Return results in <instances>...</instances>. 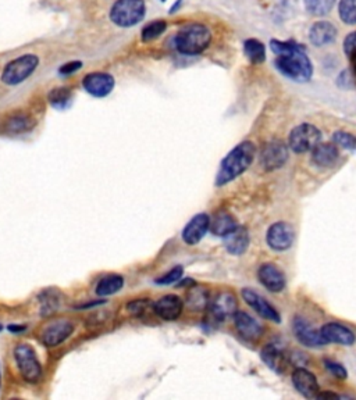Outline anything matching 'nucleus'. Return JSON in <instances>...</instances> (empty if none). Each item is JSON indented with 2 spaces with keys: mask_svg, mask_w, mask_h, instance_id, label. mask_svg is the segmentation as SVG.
<instances>
[{
  "mask_svg": "<svg viewBox=\"0 0 356 400\" xmlns=\"http://www.w3.org/2000/svg\"><path fill=\"white\" fill-rule=\"evenodd\" d=\"M322 131L313 124H299L293 128L288 137V147L298 154L312 152L322 142Z\"/></svg>",
  "mask_w": 356,
  "mask_h": 400,
  "instance_id": "obj_5",
  "label": "nucleus"
},
{
  "mask_svg": "<svg viewBox=\"0 0 356 400\" xmlns=\"http://www.w3.org/2000/svg\"><path fill=\"white\" fill-rule=\"evenodd\" d=\"M335 38H337V28L328 21H318L309 29V41L316 48H322L333 43Z\"/></svg>",
  "mask_w": 356,
  "mask_h": 400,
  "instance_id": "obj_24",
  "label": "nucleus"
},
{
  "mask_svg": "<svg viewBox=\"0 0 356 400\" xmlns=\"http://www.w3.org/2000/svg\"><path fill=\"white\" fill-rule=\"evenodd\" d=\"M10 331H14V332H20V331H24V327H9Z\"/></svg>",
  "mask_w": 356,
  "mask_h": 400,
  "instance_id": "obj_43",
  "label": "nucleus"
},
{
  "mask_svg": "<svg viewBox=\"0 0 356 400\" xmlns=\"http://www.w3.org/2000/svg\"><path fill=\"white\" fill-rule=\"evenodd\" d=\"M39 64V58L35 55H23L11 60L3 70L1 81L6 85H19L30 78Z\"/></svg>",
  "mask_w": 356,
  "mask_h": 400,
  "instance_id": "obj_6",
  "label": "nucleus"
},
{
  "mask_svg": "<svg viewBox=\"0 0 356 400\" xmlns=\"http://www.w3.org/2000/svg\"><path fill=\"white\" fill-rule=\"evenodd\" d=\"M290 157V147L288 144L280 141L273 140L270 142L265 143L261 152V164L265 172H276L281 169Z\"/></svg>",
  "mask_w": 356,
  "mask_h": 400,
  "instance_id": "obj_8",
  "label": "nucleus"
},
{
  "mask_svg": "<svg viewBox=\"0 0 356 400\" xmlns=\"http://www.w3.org/2000/svg\"><path fill=\"white\" fill-rule=\"evenodd\" d=\"M210 228V217L205 213L197 214L182 231V239L187 245L192 246L199 243Z\"/></svg>",
  "mask_w": 356,
  "mask_h": 400,
  "instance_id": "obj_18",
  "label": "nucleus"
},
{
  "mask_svg": "<svg viewBox=\"0 0 356 400\" xmlns=\"http://www.w3.org/2000/svg\"><path fill=\"white\" fill-rule=\"evenodd\" d=\"M303 3L308 13L320 17L326 16L333 10L335 0H303Z\"/></svg>",
  "mask_w": 356,
  "mask_h": 400,
  "instance_id": "obj_31",
  "label": "nucleus"
},
{
  "mask_svg": "<svg viewBox=\"0 0 356 400\" xmlns=\"http://www.w3.org/2000/svg\"><path fill=\"white\" fill-rule=\"evenodd\" d=\"M295 239V231L286 221L271 224L266 232L267 246L274 252L288 251Z\"/></svg>",
  "mask_w": 356,
  "mask_h": 400,
  "instance_id": "obj_9",
  "label": "nucleus"
},
{
  "mask_svg": "<svg viewBox=\"0 0 356 400\" xmlns=\"http://www.w3.org/2000/svg\"><path fill=\"white\" fill-rule=\"evenodd\" d=\"M14 357L19 366V370L21 372L23 378L28 382H38L42 377V367L41 363L38 362L35 350L31 347L30 344H19L14 349Z\"/></svg>",
  "mask_w": 356,
  "mask_h": 400,
  "instance_id": "obj_7",
  "label": "nucleus"
},
{
  "mask_svg": "<svg viewBox=\"0 0 356 400\" xmlns=\"http://www.w3.org/2000/svg\"><path fill=\"white\" fill-rule=\"evenodd\" d=\"M147 13L144 0H117L110 10V20L121 28L137 26Z\"/></svg>",
  "mask_w": 356,
  "mask_h": 400,
  "instance_id": "obj_4",
  "label": "nucleus"
},
{
  "mask_svg": "<svg viewBox=\"0 0 356 400\" xmlns=\"http://www.w3.org/2000/svg\"><path fill=\"white\" fill-rule=\"evenodd\" d=\"M147 307H148V302H145V300H135L128 305V309L131 310L132 315H142Z\"/></svg>",
  "mask_w": 356,
  "mask_h": 400,
  "instance_id": "obj_40",
  "label": "nucleus"
},
{
  "mask_svg": "<svg viewBox=\"0 0 356 400\" xmlns=\"http://www.w3.org/2000/svg\"><path fill=\"white\" fill-rule=\"evenodd\" d=\"M238 227L236 219L229 214V213H219L213 221H210V231L216 235V236H221L224 238L226 235H229L233 229Z\"/></svg>",
  "mask_w": 356,
  "mask_h": 400,
  "instance_id": "obj_25",
  "label": "nucleus"
},
{
  "mask_svg": "<svg viewBox=\"0 0 356 400\" xmlns=\"http://www.w3.org/2000/svg\"><path fill=\"white\" fill-rule=\"evenodd\" d=\"M49 103L59 110H64L71 105L73 100V93L68 88H55L51 93H49Z\"/></svg>",
  "mask_w": 356,
  "mask_h": 400,
  "instance_id": "obj_30",
  "label": "nucleus"
},
{
  "mask_svg": "<svg viewBox=\"0 0 356 400\" xmlns=\"http://www.w3.org/2000/svg\"><path fill=\"white\" fill-rule=\"evenodd\" d=\"M241 295H242V299L245 300V303L251 309H253L262 318L271 321L274 324L281 322V315L277 312V309L273 305H270L262 295H259L258 292H255L251 288H244L241 290Z\"/></svg>",
  "mask_w": 356,
  "mask_h": 400,
  "instance_id": "obj_11",
  "label": "nucleus"
},
{
  "mask_svg": "<svg viewBox=\"0 0 356 400\" xmlns=\"http://www.w3.org/2000/svg\"><path fill=\"white\" fill-rule=\"evenodd\" d=\"M160 1H166V0H160Z\"/></svg>",
  "mask_w": 356,
  "mask_h": 400,
  "instance_id": "obj_46",
  "label": "nucleus"
},
{
  "mask_svg": "<svg viewBox=\"0 0 356 400\" xmlns=\"http://www.w3.org/2000/svg\"><path fill=\"white\" fill-rule=\"evenodd\" d=\"M41 302V310L42 315H51L56 313L60 306V293L55 289H49L41 293L39 296Z\"/></svg>",
  "mask_w": 356,
  "mask_h": 400,
  "instance_id": "obj_29",
  "label": "nucleus"
},
{
  "mask_svg": "<svg viewBox=\"0 0 356 400\" xmlns=\"http://www.w3.org/2000/svg\"><path fill=\"white\" fill-rule=\"evenodd\" d=\"M83 86L89 95L95 98H105L113 90L115 78L106 73H90L84 78Z\"/></svg>",
  "mask_w": 356,
  "mask_h": 400,
  "instance_id": "obj_17",
  "label": "nucleus"
},
{
  "mask_svg": "<svg viewBox=\"0 0 356 400\" xmlns=\"http://www.w3.org/2000/svg\"><path fill=\"white\" fill-rule=\"evenodd\" d=\"M122 286H124V278L121 275H116V274L108 275L102 278L96 285V293L99 296H110L121 290Z\"/></svg>",
  "mask_w": 356,
  "mask_h": 400,
  "instance_id": "obj_28",
  "label": "nucleus"
},
{
  "mask_svg": "<svg viewBox=\"0 0 356 400\" xmlns=\"http://www.w3.org/2000/svg\"><path fill=\"white\" fill-rule=\"evenodd\" d=\"M81 67H83L81 61H70L60 67L59 73L61 75H70V74L78 71Z\"/></svg>",
  "mask_w": 356,
  "mask_h": 400,
  "instance_id": "obj_39",
  "label": "nucleus"
},
{
  "mask_svg": "<svg viewBox=\"0 0 356 400\" xmlns=\"http://www.w3.org/2000/svg\"><path fill=\"white\" fill-rule=\"evenodd\" d=\"M341 396H338L337 394L333 392H319V395L316 396V399H340Z\"/></svg>",
  "mask_w": 356,
  "mask_h": 400,
  "instance_id": "obj_41",
  "label": "nucleus"
},
{
  "mask_svg": "<svg viewBox=\"0 0 356 400\" xmlns=\"http://www.w3.org/2000/svg\"><path fill=\"white\" fill-rule=\"evenodd\" d=\"M258 278L259 283L271 293H280L287 286L286 274L274 263L262 264L258 270Z\"/></svg>",
  "mask_w": 356,
  "mask_h": 400,
  "instance_id": "obj_13",
  "label": "nucleus"
},
{
  "mask_svg": "<svg viewBox=\"0 0 356 400\" xmlns=\"http://www.w3.org/2000/svg\"><path fill=\"white\" fill-rule=\"evenodd\" d=\"M344 53L350 60L356 58V31L351 32L345 39H344Z\"/></svg>",
  "mask_w": 356,
  "mask_h": 400,
  "instance_id": "obj_38",
  "label": "nucleus"
},
{
  "mask_svg": "<svg viewBox=\"0 0 356 400\" xmlns=\"http://www.w3.org/2000/svg\"><path fill=\"white\" fill-rule=\"evenodd\" d=\"M244 55L252 64H262L266 60V46L255 38L244 42Z\"/></svg>",
  "mask_w": 356,
  "mask_h": 400,
  "instance_id": "obj_26",
  "label": "nucleus"
},
{
  "mask_svg": "<svg viewBox=\"0 0 356 400\" xmlns=\"http://www.w3.org/2000/svg\"><path fill=\"white\" fill-rule=\"evenodd\" d=\"M1 330H3V327H1V325H0V331H1Z\"/></svg>",
  "mask_w": 356,
  "mask_h": 400,
  "instance_id": "obj_45",
  "label": "nucleus"
},
{
  "mask_svg": "<svg viewBox=\"0 0 356 400\" xmlns=\"http://www.w3.org/2000/svg\"><path fill=\"white\" fill-rule=\"evenodd\" d=\"M28 128H30V120L27 117H23V115H17V117L10 118L7 121V125H6V130L9 132H13V134L27 131Z\"/></svg>",
  "mask_w": 356,
  "mask_h": 400,
  "instance_id": "obj_35",
  "label": "nucleus"
},
{
  "mask_svg": "<svg viewBox=\"0 0 356 400\" xmlns=\"http://www.w3.org/2000/svg\"><path fill=\"white\" fill-rule=\"evenodd\" d=\"M291 379L298 394H300L303 398L308 399H316V396L320 392V388H319L318 378L313 372L303 367H297L291 375Z\"/></svg>",
  "mask_w": 356,
  "mask_h": 400,
  "instance_id": "obj_14",
  "label": "nucleus"
},
{
  "mask_svg": "<svg viewBox=\"0 0 356 400\" xmlns=\"http://www.w3.org/2000/svg\"><path fill=\"white\" fill-rule=\"evenodd\" d=\"M338 14L342 23L356 26V0H340Z\"/></svg>",
  "mask_w": 356,
  "mask_h": 400,
  "instance_id": "obj_32",
  "label": "nucleus"
},
{
  "mask_svg": "<svg viewBox=\"0 0 356 400\" xmlns=\"http://www.w3.org/2000/svg\"><path fill=\"white\" fill-rule=\"evenodd\" d=\"M187 306L192 312H204L209 307V293L204 288H192L185 299Z\"/></svg>",
  "mask_w": 356,
  "mask_h": 400,
  "instance_id": "obj_27",
  "label": "nucleus"
},
{
  "mask_svg": "<svg viewBox=\"0 0 356 400\" xmlns=\"http://www.w3.org/2000/svg\"><path fill=\"white\" fill-rule=\"evenodd\" d=\"M338 159H340V150L334 143L320 142L312 150L313 164L322 169L333 167Z\"/></svg>",
  "mask_w": 356,
  "mask_h": 400,
  "instance_id": "obj_23",
  "label": "nucleus"
},
{
  "mask_svg": "<svg viewBox=\"0 0 356 400\" xmlns=\"http://www.w3.org/2000/svg\"><path fill=\"white\" fill-rule=\"evenodd\" d=\"M234 324L238 334L248 342H258L263 335V327L248 313L238 312L234 315Z\"/></svg>",
  "mask_w": 356,
  "mask_h": 400,
  "instance_id": "obj_16",
  "label": "nucleus"
},
{
  "mask_svg": "<svg viewBox=\"0 0 356 400\" xmlns=\"http://www.w3.org/2000/svg\"><path fill=\"white\" fill-rule=\"evenodd\" d=\"M256 156V146L251 141L237 144L221 162L220 170L216 177V185L223 186L234 181L241 174L246 172Z\"/></svg>",
  "mask_w": 356,
  "mask_h": 400,
  "instance_id": "obj_1",
  "label": "nucleus"
},
{
  "mask_svg": "<svg viewBox=\"0 0 356 400\" xmlns=\"http://www.w3.org/2000/svg\"><path fill=\"white\" fill-rule=\"evenodd\" d=\"M226 251L233 256H241L244 255L249 248V232L245 227L238 226L237 228L233 229L229 235L223 238Z\"/></svg>",
  "mask_w": 356,
  "mask_h": 400,
  "instance_id": "obj_21",
  "label": "nucleus"
},
{
  "mask_svg": "<svg viewBox=\"0 0 356 400\" xmlns=\"http://www.w3.org/2000/svg\"><path fill=\"white\" fill-rule=\"evenodd\" d=\"M74 331V325L70 321H56L49 325L42 334V342L46 346H58L64 342Z\"/></svg>",
  "mask_w": 356,
  "mask_h": 400,
  "instance_id": "obj_22",
  "label": "nucleus"
},
{
  "mask_svg": "<svg viewBox=\"0 0 356 400\" xmlns=\"http://www.w3.org/2000/svg\"><path fill=\"white\" fill-rule=\"evenodd\" d=\"M166 29H167V24L164 20H155L142 28V32H141L142 41L150 42V41L159 38L162 33H164Z\"/></svg>",
  "mask_w": 356,
  "mask_h": 400,
  "instance_id": "obj_33",
  "label": "nucleus"
},
{
  "mask_svg": "<svg viewBox=\"0 0 356 400\" xmlns=\"http://www.w3.org/2000/svg\"><path fill=\"white\" fill-rule=\"evenodd\" d=\"M182 274H184V268L181 265H177L174 267L173 270H170L167 274H164L163 277H160L159 280H156V284L159 285H170V284H174L179 281L182 278Z\"/></svg>",
  "mask_w": 356,
  "mask_h": 400,
  "instance_id": "obj_37",
  "label": "nucleus"
},
{
  "mask_svg": "<svg viewBox=\"0 0 356 400\" xmlns=\"http://www.w3.org/2000/svg\"><path fill=\"white\" fill-rule=\"evenodd\" d=\"M184 303L176 295H166L153 305L155 315L166 321H174L182 313Z\"/></svg>",
  "mask_w": 356,
  "mask_h": 400,
  "instance_id": "obj_20",
  "label": "nucleus"
},
{
  "mask_svg": "<svg viewBox=\"0 0 356 400\" xmlns=\"http://www.w3.org/2000/svg\"><path fill=\"white\" fill-rule=\"evenodd\" d=\"M333 142L342 149H347V150H352V152H356V137L350 134V132H345V131H335L333 134Z\"/></svg>",
  "mask_w": 356,
  "mask_h": 400,
  "instance_id": "obj_34",
  "label": "nucleus"
},
{
  "mask_svg": "<svg viewBox=\"0 0 356 400\" xmlns=\"http://www.w3.org/2000/svg\"><path fill=\"white\" fill-rule=\"evenodd\" d=\"M293 330H294V335L298 340V342L306 347H323L326 346L327 342L323 340L320 330L315 328L310 325L309 321H306L302 317H295L294 324H293Z\"/></svg>",
  "mask_w": 356,
  "mask_h": 400,
  "instance_id": "obj_12",
  "label": "nucleus"
},
{
  "mask_svg": "<svg viewBox=\"0 0 356 400\" xmlns=\"http://www.w3.org/2000/svg\"><path fill=\"white\" fill-rule=\"evenodd\" d=\"M274 64L284 77L295 83H308L313 75V64L306 55L305 46L299 43L290 52L278 55Z\"/></svg>",
  "mask_w": 356,
  "mask_h": 400,
  "instance_id": "obj_2",
  "label": "nucleus"
},
{
  "mask_svg": "<svg viewBox=\"0 0 356 400\" xmlns=\"http://www.w3.org/2000/svg\"><path fill=\"white\" fill-rule=\"evenodd\" d=\"M320 334L327 343L352 346L356 341L354 331L340 322H327L320 328Z\"/></svg>",
  "mask_w": 356,
  "mask_h": 400,
  "instance_id": "obj_15",
  "label": "nucleus"
},
{
  "mask_svg": "<svg viewBox=\"0 0 356 400\" xmlns=\"http://www.w3.org/2000/svg\"><path fill=\"white\" fill-rule=\"evenodd\" d=\"M210 42H211L210 29L199 23H194L184 27L178 32L174 39L178 52L185 56L201 55L208 49Z\"/></svg>",
  "mask_w": 356,
  "mask_h": 400,
  "instance_id": "obj_3",
  "label": "nucleus"
},
{
  "mask_svg": "<svg viewBox=\"0 0 356 400\" xmlns=\"http://www.w3.org/2000/svg\"><path fill=\"white\" fill-rule=\"evenodd\" d=\"M237 313V298L231 292H221L209 305L208 321L213 325L221 324L227 317Z\"/></svg>",
  "mask_w": 356,
  "mask_h": 400,
  "instance_id": "obj_10",
  "label": "nucleus"
},
{
  "mask_svg": "<svg viewBox=\"0 0 356 400\" xmlns=\"http://www.w3.org/2000/svg\"><path fill=\"white\" fill-rule=\"evenodd\" d=\"M354 68H355V75H356V58L354 60Z\"/></svg>",
  "mask_w": 356,
  "mask_h": 400,
  "instance_id": "obj_44",
  "label": "nucleus"
},
{
  "mask_svg": "<svg viewBox=\"0 0 356 400\" xmlns=\"http://www.w3.org/2000/svg\"><path fill=\"white\" fill-rule=\"evenodd\" d=\"M261 359L267 367L276 374H283L290 364V357H287L283 349H280L274 343H268L262 349Z\"/></svg>",
  "mask_w": 356,
  "mask_h": 400,
  "instance_id": "obj_19",
  "label": "nucleus"
},
{
  "mask_svg": "<svg viewBox=\"0 0 356 400\" xmlns=\"http://www.w3.org/2000/svg\"><path fill=\"white\" fill-rule=\"evenodd\" d=\"M181 3H182V1H181V0H178L177 3H176L174 6H172V9H170V13H176V10H177L178 7L181 6Z\"/></svg>",
  "mask_w": 356,
  "mask_h": 400,
  "instance_id": "obj_42",
  "label": "nucleus"
},
{
  "mask_svg": "<svg viewBox=\"0 0 356 400\" xmlns=\"http://www.w3.org/2000/svg\"><path fill=\"white\" fill-rule=\"evenodd\" d=\"M323 363H325L327 372H330L334 378H337L340 381H344V379L348 378V372L341 363H338L335 360H331V359H325Z\"/></svg>",
  "mask_w": 356,
  "mask_h": 400,
  "instance_id": "obj_36",
  "label": "nucleus"
}]
</instances>
